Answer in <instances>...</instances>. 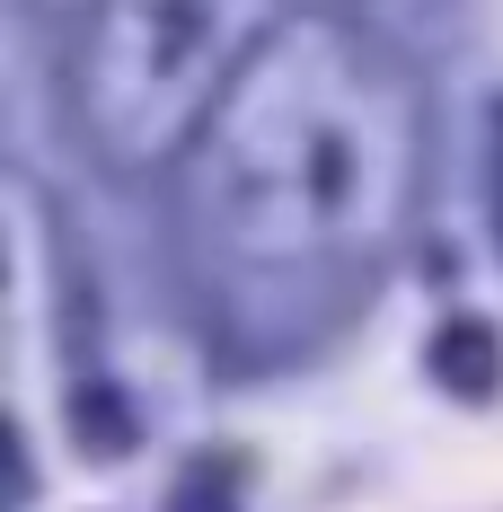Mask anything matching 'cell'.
<instances>
[{
    "label": "cell",
    "mask_w": 503,
    "mask_h": 512,
    "mask_svg": "<svg viewBox=\"0 0 503 512\" xmlns=\"http://www.w3.org/2000/svg\"><path fill=\"white\" fill-rule=\"evenodd\" d=\"M433 380L451 389V398H495V380H503V336L486 327V318H451L442 336H433Z\"/></svg>",
    "instance_id": "3"
},
{
    "label": "cell",
    "mask_w": 503,
    "mask_h": 512,
    "mask_svg": "<svg viewBox=\"0 0 503 512\" xmlns=\"http://www.w3.org/2000/svg\"><path fill=\"white\" fill-rule=\"evenodd\" d=\"M495 221H503V106H495Z\"/></svg>",
    "instance_id": "5"
},
{
    "label": "cell",
    "mask_w": 503,
    "mask_h": 512,
    "mask_svg": "<svg viewBox=\"0 0 503 512\" xmlns=\"http://www.w3.org/2000/svg\"><path fill=\"white\" fill-rule=\"evenodd\" d=\"M415 186L406 71L345 18H283L203 124L195 221L248 292H362Z\"/></svg>",
    "instance_id": "1"
},
{
    "label": "cell",
    "mask_w": 503,
    "mask_h": 512,
    "mask_svg": "<svg viewBox=\"0 0 503 512\" xmlns=\"http://www.w3.org/2000/svg\"><path fill=\"white\" fill-rule=\"evenodd\" d=\"M256 0H80L71 89L106 159H168L212 124L230 71L248 62Z\"/></svg>",
    "instance_id": "2"
},
{
    "label": "cell",
    "mask_w": 503,
    "mask_h": 512,
    "mask_svg": "<svg viewBox=\"0 0 503 512\" xmlns=\"http://www.w3.org/2000/svg\"><path fill=\"white\" fill-rule=\"evenodd\" d=\"M124 424H133V415H124V398H115V389H80V442H89L98 460H115V451L133 442Z\"/></svg>",
    "instance_id": "4"
}]
</instances>
